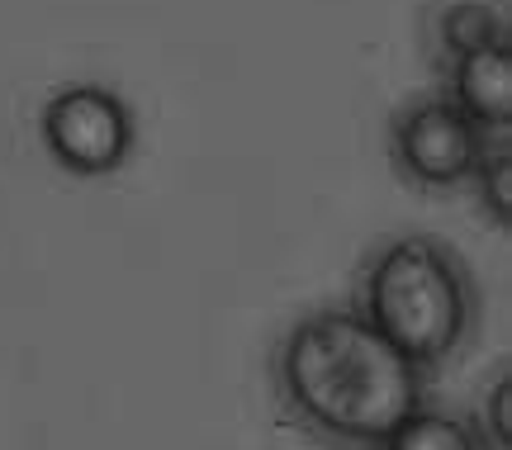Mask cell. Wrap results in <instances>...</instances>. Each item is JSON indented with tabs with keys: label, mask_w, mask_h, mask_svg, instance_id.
Segmentation results:
<instances>
[{
	"label": "cell",
	"mask_w": 512,
	"mask_h": 450,
	"mask_svg": "<svg viewBox=\"0 0 512 450\" xmlns=\"http://www.w3.org/2000/svg\"><path fill=\"white\" fill-rule=\"evenodd\" d=\"M498 43H512L508 0H437L427 10V57L437 72Z\"/></svg>",
	"instance_id": "obj_6"
},
{
	"label": "cell",
	"mask_w": 512,
	"mask_h": 450,
	"mask_svg": "<svg viewBox=\"0 0 512 450\" xmlns=\"http://www.w3.org/2000/svg\"><path fill=\"white\" fill-rule=\"evenodd\" d=\"M470 422L484 432V441L494 450H512V365L508 360H498L494 379L484 384V394H479Z\"/></svg>",
	"instance_id": "obj_9"
},
{
	"label": "cell",
	"mask_w": 512,
	"mask_h": 450,
	"mask_svg": "<svg viewBox=\"0 0 512 450\" xmlns=\"http://www.w3.org/2000/svg\"><path fill=\"white\" fill-rule=\"evenodd\" d=\"M375 450H494V446L470 422V413H446V408L422 403L418 413L403 417Z\"/></svg>",
	"instance_id": "obj_7"
},
{
	"label": "cell",
	"mask_w": 512,
	"mask_h": 450,
	"mask_svg": "<svg viewBox=\"0 0 512 450\" xmlns=\"http://www.w3.org/2000/svg\"><path fill=\"white\" fill-rule=\"evenodd\" d=\"M441 76V90L456 100L479 128L512 133V43L479 48V53L451 62Z\"/></svg>",
	"instance_id": "obj_5"
},
{
	"label": "cell",
	"mask_w": 512,
	"mask_h": 450,
	"mask_svg": "<svg viewBox=\"0 0 512 450\" xmlns=\"http://www.w3.org/2000/svg\"><path fill=\"white\" fill-rule=\"evenodd\" d=\"M465 185H475V199H479V209H484V218L494 223L498 233H508V223H512V143H508V133H494V138H489L475 176L465 180Z\"/></svg>",
	"instance_id": "obj_8"
},
{
	"label": "cell",
	"mask_w": 512,
	"mask_h": 450,
	"mask_svg": "<svg viewBox=\"0 0 512 450\" xmlns=\"http://www.w3.org/2000/svg\"><path fill=\"white\" fill-rule=\"evenodd\" d=\"M351 308L427 379L446 375L484 327V289L470 261L446 237H380L351 285Z\"/></svg>",
	"instance_id": "obj_2"
},
{
	"label": "cell",
	"mask_w": 512,
	"mask_h": 450,
	"mask_svg": "<svg viewBox=\"0 0 512 450\" xmlns=\"http://www.w3.org/2000/svg\"><path fill=\"white\" fill-rule=\"evenodd\" d=\"M489 138L494 133L479 128L446 90L413 95L389 114V166L408 190L441 195L475 176Z\"/></svg>",
	"instance_id": "obj_3"
},
{
	"label": "cell",
	"mask_w": 512,
	"mask_h": 450,
	"mask_svg": "<svg viewBox=\"0 0 512 450\" xmlns=\"http://www.w3.org/2000/svg\"><path fill=\"white\" fill-rule=\"evenodd\" d=\"M38 138L67 176L95 180L128 162L138 124H133V109L110 86L76 81L48 95V105L38 114Z\"/></svg>",
	"instance_id": "obj_4"
},
{
	"label": "cell",
	"mask_w": 512,
	"mask_h": 450,
	"mask_svg": "<svg viewBox=\"0 0 512 450\" xmlns=\"http://www.w3.org/2000/svg\"><path fill=\"white\" fill-rule=\"evenodd\" d=\"M432 379L399 356L351 304H323L271 351L280 422L323 450H375L427 403Z\"/></svg>",
	"instance_id": "obj_1"
}]
</instances>
